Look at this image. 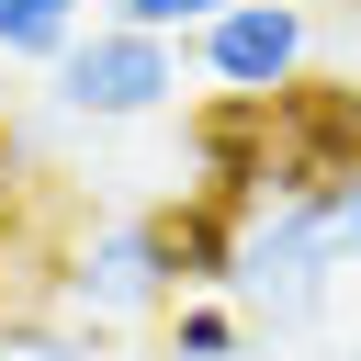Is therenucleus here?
<instances>
[{"instance_id": "f257e3e1", "label": "nucleus", "mask_w": 361, "mask_h": 361, "mask_svg": "<svg viewBox=\"0 0 361 361\" xmlns=\"http://www.w3.org/2000/svg\"><path fill=\"white\" fill-rule=\"evenodd\" d=\"M180 226L169 214H124L102 237H79V259L56 271V316L68 327H135V316H169L180 305Z\"/></svg>"}, {"instance_id": "f03ea898", "label": "nucleus", "mask_w": 361, "mask_h": 361, "mask_svg": "<svg viewBox=\"0 0 361 361\" xmlns=\"http://www.w3.org/2000/svg\"><path fill=\"white\" fill-rule=\"evenodd\" d=\"M305 56H316V11L305 0H237L192 34V68L226 90V102H282L305 90Z\"/></svg>"}, {"instance_id": "7ed1b4c3", "label": "nucleus", "mask_w": 361, "mask_h": 361, "mask_svg": "<svg viewBox=\"0 0 361 361\" xmlns=\"http://www.w3.org/2000/svg\"><path fill=\"white\" fill-rule=\"evenodd\" d=\"M56 102L90 113V124H135V113L180 102V45L169 34H135V23H90L56 56Z\"/></svg>"}, {"instance_id": "20e7f679", "label": "nucleus", "mask_w": 361, "mask_h": 361, "mask_svg": "<svg viewBox=\"0 0 361 361\" xmlns=\"http://www.w3.org/2000/svg\"><path fill=\"white\" fill-rule=\"evenodd\" d=\"M79 34H90V0H0V56L23 68H56Z\"/></svg>"}, {"instance_id": "39448f33", "label": "nucleus", "mask_w": 361, "mask_h": 361, "mask_svg": "<svg viewBox=\"0 0 361 361\" xmlns=\"http://www.w3.org/2000/svg\"><path fill=\"white\" fill-rule=\"evenodd\" d=\"M169 361H237V316L214 293H180L169 305Z\"/></svg>"}, {"instance_id": "423d86ee", "label": "nucleus", "mask_w": 361, "mask_h": 361, "mask_svg": "<svg viewBox=\"0 0 361 361\" xmlns=\"http://www.w3.org/2000/svg\"><path fill=\"white\" fill-rule=\"evenodd\" d=\"M305 226H316V248H327V259H361V169H350V180H327V192H305Z\"/></svg>"}, {"instance_id": "0eeeda50", "label": "nucleus", "mask_w": 361, "mask_h": 361, "mask_svg": "<svg viewBox=\"0 0 361 361\" xmlns=\"http://www.w3.org/2000/svg\"><path fill=\"white\" fill-rule=\"evenodd\" d=\"M214 11H237V0H113V23H135V34H169V45H180V34H203Z\"/></svg>"}, {"instance_id": "6e6552de", "label": "nucleus", "mask_w": 361, "mask_h": 361, "mask_svg": "<svg viewBox=\"0 0 361 361\" xmlns=\"http://www.w3.org/2000/svg\"><path fill=\"white\" fill-rule=\"evenodd\" d=\"M23 293H34V237L0 214V316H23Z\"/></svg>"}]
</instances>
